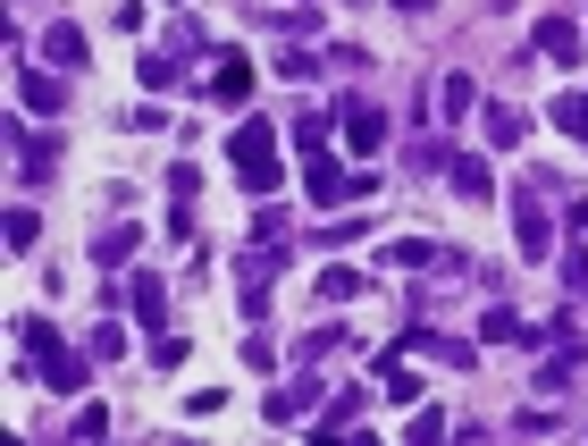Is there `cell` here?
Segmentation results:
<instances>
[{
	"instance_id": "32",
	"label": "cell",
	"mask_w": 588,
	"mask_h": 446,
	"mask_svg": "<svg viewBox=\"0 0 588 446\" xmlns=\"http://www.w3.org/2000/svg\"><path fill=\"white\" fill-rule=\"evenodd\" d=\"M169 195H177V202L202 195V169H193V160H169Z\"/></svg>"
},
{
	"instance_id": "3",
	"label": "cell",
	"mask_w": 588,
	"mask_h": 446,
	"mask_svg": "<svg viewBox=\"0 0 588 446\" xmlns=\"http://www.w3.org/2000/svg\"><path fill=\"white\" fill-rule=\"evenodd\" d=\"M337 118H345V143H353L361 160L387 152V110H379L370 93H345V101H337Z\"/></svg>"
},
{
	"instance_id": "12",
	"label": "cell",
	"mask_w": 588,
	"mask_h": 446,
	"mask_svg": "<svg viewBox=\"0 0 588 446\" xmlns=\"http://www.w3.org/2000/svg\"><path fill=\"white\" fill-rule=\"evenodd\" d=\"M42 68H59V77H77V68H84V26L51 18V34H42Z\"/></svg>"
},
{
	"instance_id": "11",
	"label": "cell",
	"mask_w": 588,
	"mask_h": 446,
	"mask_svg": "<svg viewBox=\"0 0 588 446\" xmlns=\"http://www.w3.org/2000/svg\"><path fill=\"white\" fill-rule=\"evenodd\" d=\"M210 101H228V110L252 101V59L245 51H219V68H210Z\"/></svg>"
},
{
	"instance_id": "31",
	"label": "cell",
	"mask_w": 588,
	"mask_h": 446,
	"mask_svg": "<svg viewBox=\"0 0 588 446\" xmlns=\"http://www.w3.org/2000/svg\"><path fill=\"white\" fill-rule=\"evenodd\" d=\"M278 77L286 85H311V77H320V59H311L303 42H286V51H278Z\"/></svg>"
},
{
	"instance_id": "34",
	"label": "cell",
	"mask_w": 588,
	"mask_h": 446,
	"mask_svg": "<svg viewBox=\"0 0 588 446\" xmlns=\"http://www.w3.org/2000/svg\"><path fill=\"white\" fill-rule=\"evenodd\" d=\"M169 51H210V34H202V18H177V34H169Z\"/></svg>"
},
{
	"instance_id": "19",
	"label": "cell",
	"mask_w": 588,
	"mask_h": 446,
	"mask_svg": "<svg viewBox=\"0 0 588 446\" xmlns=\"http://www.w3.org/2000/svg\"><path fill=\"white\" fill-rule=\"evenodd\" d=\"M84 354H93V363H118V354H127V320H118V311H101L93 337H84Z\"/></svg>"
},
{
	"instance_id": "22",
	"label": "cell",
	"mask_w": 588,
	"mask_h": 446,
	"mask_svg": "<svg viewBox=\"0 0 588 446\" xmlns=\"http://www.w3.org/2000/svg\"><path fill=\"white\" fill-rule=\"evenodd\" d=\"M479 337H488V346H521V337H530V320H521L512 304H496L488 320H479Z\"/></svg>"
},
{
	"instance_id": "27",
	"label": "cell",
	"mask_w": 588,
	"mask_h": 446,
	"mask_svg": "<svg viewBox=\"0 0 588 446\" xmlns=\"http://www.w3.org/2000/svg\"><path fill=\"white\" fill-rule=\"evenodd\" d=\"M236 354H245V370H261V379L278 370V346H269V329H261V320H245V346H236Z\"/></svg>"
},
{
	"instance_id": "23",
	"label": "cell",
	"mask_w": 588,
	"mask_h": 446,
	"mask_svg": "<svg viewBox=\"0 0 588 446\" xmlns=\"http://www.w3.org/2000/svg\"><path fill=\"white\" fill-rule=\"evenodd\" d=\"M42 245V211L34 202H9V252H34Z\"/></svg>"
},
{
	"instance_id": "17",
	"label": "cell",
	"mask_w": 588,
	"mask_h": 446,
	"mask_svg": "<svg viewBox=\"0 0 588 446\" xmlns=\"http://www.w3.org/2000/svg\"><path fill=\"white\" fill-rule=\"evenodd\" d=\"M345 346H361V337H353V329H337V320H328V329H311L303 346H295V363H303V370H320L328 354H345Z\"/></svg>"
},
{
	"instance_id": "10",
	"label": "cell",
	"mask_w": 588,
	"mask_h": 446,
	"mask_svg": "<svg viewBox=\"0 0 588 446\" xmlns=\"http://www.w3.org/2000/svg\"><path fill=\"white\" fill-rule=\"evenodd\" d=\"M479 127H488V143H496V152H521L538 118H530V110H512V101H488V110H479Z\"/></svg>"
},
{
	"instance_id": "37",
	"label": "cell",
	"mask_w": 588,
	"mask_h": 446,
	"mask_svg": "<svg viewBox=\"0 0 588 446\" xmlns=\"http://www.w3.org/2000/svg\"><path fill=\"white\" fill-rule=\"evenodd\" d=\"M252 236H261V245H286V211H252Z\"/></svg>"
},
{
	"instance_id": "35",
	"label": "cell",
	"mask_w": 588,
	"mask_h": 446,
	"mask_svg": "<svg viewBox=\"0 0 588 446\" xmlns=\"http://www.w3.org/2000/svg\"><path fill=\"white\" fill-rule=\"evenodd\" d=\"M564 287H571V304H588V252H571V261H564Z\"/></svg>"
},
{
	"instance_id": "29",
	"label": "cell",
	"mask_w": 588,
	"mask_h": 446,
	"mask_svg": "<svg viewBox=\"0 0 588 446\" xmlns=\"http://www.w3.org/2000/svg\"><path fill=\"white\" fill-rule=\"evenodd\" d=\"M437 252H446V245H420V236H403V245H387V261H396V270H437Z\"/></svg>"
},
{
	"instance_id": "14",
	"label": "cell",
	"mask_w": 588,
	"mask_h": 446,
	"mask_svg": "<svg viewBox=\"0 0 588 446\" xmlns=\"http://www.w3.org/2000/svg\"><path fill=\"white\" fill-rule=\"evenodd\" d=\"M328 136H345V118H337V110H295V143H303V160H320Z\"/></svg>"
},
{
	"instance_id": "25",
	"label": "cell",
	"mask_w": 588,
	"mask_h": 446,
	"mask_svg": "<svg viewBox=\"0 0 588 446\" xmlns=\"http://www.w3.org/2000/svg\"><path fill=\"white\" fill-rule=\"evenodd\" d=\"M236 304L245 320H269V270H236Z\"/></svg>"
},
{
	"instance_id": "33",
	"label": "cell",
	"mask_w": 588,
	"mask_h": 446,
	"mask_svg": "<svg viewBox=\"0 0 588 446\" xmlns=\"http://www.w3.org/2000/svg\"><path fill=\"white\" fill-rule=\"evenodd\" d=\"M68 438H110V405H84L77 422H68Z\"/></svg>"
},
{
	"instance_id": "7",
	"label": "cell",
	"mask_w": 588,
	"mask_h": 446,
	"mask_svg": "<svg viewBox=\"0 0 588 446\" xmlns=\"http://www.w3.org/2000/svg\"><path fill=\"white\" fill-rule=\"evenodd\" d=\"M127 311H134V329H152V337H160V320H169V278L134 270V278H127Z\"/></svg>"
},
{
	"instance_id": "21",
	"label": "cell",
	"mask_w": 588,
	"mask_h": 446,
	"mask_svg": "<svg viewBox=\"0 0 588 446\" xmlns=\"http://www.w3.org/2000/svg\"><path fill=\"white\" fill-rule=\"evenodd\" d=\"M303 413H311V379H303V388H278V396H269V405H261V422L295 429V422H303Z\"/></svg>"
},
{
	"instance_id": "15",
	"label": "cell",
	"mask_w": 588,
	"mask_h": 446,
	"mask_svg": "<svg viewBox=\"0 0 588 446\" xmlns=\"http://www.w3.org/2000/svg\"><path fill=\"white\" fill-rule=\"evenodd\" d=\"M446 177H455L462 202H488L496 195V177H488V160H479V152H455V160H446Z\"/></svg>"
},
{
	"instance_id": "28",
	"label": "cell",
	"mask_w": 588,
	"mask_h": 446,
	"mask_svg": "<svg viewBox=\"0 0 588 446\" xmlns=\"http://www.w3.org/2000/svg\"><path fill=\"white\" fill-rule=\"evenodd\" d=\"M269 34H278V42H303V34H320V18H311V9H269Z\"/></svg>"
},
{
	"instance_id": "18",
	"label": "cell",
	"mask_w": 588,
	"mask_h": 446,
	"mask_svg": "<svg viewBox=\"0 0 588 446\" xmlns=\"http://www.w3.org/2000/svg\"><path fill=\"white\" fill-rule=\"evenodd\" d=\"M134 245H143V228H127V219H118V228H93V261H101V270H118Z\"/></svg>"
},
{
	"instance_id": "9",
	"label": "cell",
	"mask_w": 588,
	"mask_h": 446,
	"mask_svg": "<svg viewBox=\"0 0 588 446\" xmlns=\"http://www.w3.org/2000/svg\"><path fill=\"white\" fill-rule=\"evenodd\" d=\"M9 143H18V186H42V177L59 169V143L51 136H26L18 118H9Z\"/></svg>"
},
{
	"instance_id": "5",
	"label": "cell",
	"mask_w": 588,
	"mask_h": 446,
	"mask_svg": "<svg viewBox=\"0 0 588 446\" xmlns=\"http://www.w3.org/2000/svg\"><path fill=\"white\" fill-rule=\"evenodd\" d=\"M387 354H420V363H446V370H471L479 346H455V337H437V329H403Z\"/></svg>"
},
{
	"instance_id": "38",
	"label": "cell",
	"mask_w": 588,
	"mask_h": 446,
	"mask_svg": "<svg viewBox=\"0 0 588 446\" xmlns=\"http://www.w3.org/2000/svg\"><path fill=\"white\" fill-rule=\"evenodd\" d=\"M387 9H403V18H429V9H437V0H387Z\"/></svg>"
},
{
	"instance_id": "2",
	"label": "cell",
	"mask_w": 588,
	"mask_h": 446,
	"mask_svg": "<svg viewBox=\"0 0 588 446\" xmlns=\"http://www.w3.org/2000/svg\"><path fill=\"white\" fill-rule=\"evenodd\" d=\"M228 169L245 177L252 195H278V136H269V118H236V136H228Z\"/></svg>"
},
{
	"instance_id": "8",
	"label": "cell",
	"mask_w": 588,
	"mask_h": 446,
	"mask_svg": "<svg viewBox=\"0 0 588 446\" xmlns=\"http://www.w3.org/2000/svg\"><path fill=\"white\" fill-rule=\"evenodd\" d=\"M512 245H521V261H547V252H555V219L538 211L530 195L512 202Z\"/></svg>"
},
{
	"instance_id": "20",
	"label": "cell",
	"mask_w": 588,
	"mask_h": 446,
	"mask_svg": "<svg viewBox=\"0 0 588 446\" xmlns=\"http://www.w3.org/2000/svg\"><path fill=\"white\" fill-rule=\"evenodd\" d=\"M379 388H387V405H420V379L403 370V354H379Z\"/></svg>"
},
{
	"instance_id": "4",
	"label": "cell",
	"mask_w": 588,
	"mask_h": 446,
	"mask_svg": "<svg viewBox=\"0 0 588 446\" xmlns=\"http://www.w3.org/2000/svg\"><path fill=\"white\" fill-rule=\"evenodd\" d=\"M530 51H538V59H555V68H580L588 34H580V18H564V9H547V18H538V34H530Z\"/></svg>"
},
{
	"instance_id": "36",
	"label": "cell",
	"mask_w": 588,
	"mask_h": 446,
	"mask_svg": "<svg viewBox=\"0 0 588 446\" xmlns=\"http://www.w3.org/2000/svg\"><path fill=\"white\" fill-rule=\"evenodd\" d=\"M446 438V413H412V446H437Z\"/></svg>"
},
{
	"instance_id": "6",
	"label": "cell",
	"mask_w": 588,
	"mask_h": 446,
	"mask_svg": "<svg viewBox=\"0 0 588 446\" xmlns=\"http://www.w3.org/2000/svg\"><path fill=\"white\" fill-rule=\"evenodd\" d=\"M303 195L320 202V211H337V202H361V177H345L337 160L320 152V160H311V169H303Z\"/></svg>"
},
{
	"instance_id": "1",
	"label": "cell",
	"mask_w": 588,
	"mask_h": 446,
	"mask_svg": "<svg viewBox=\"0 0 588 446\" xmlns=\"http://www.w3.org/2000/svg\"><path fill=\"white\" fill-rule=\"evenodd\" d=\"M18 346L34 354V370H42V388H51V396H77L84 370H93V354H68V337H59L51 320H18Z\"/></svg>"
},
{
	"instance_id": "26",
	"label": "cell",
	"mask_w": 588,
	"mask_h": 446,
	"mask_svg": "<svg viewBox=\"0 0 588 446\" xmlns=\"http://www.w3.org/2000/svg\"><path fill=\"white\" fill-rule=\"evenodd\" d=\"M361 405H370L361 388H337V396H328V413H320V429H361Z\"/></svg>"
},
{
	"instance_id": "24",
	"label": "cell",
	"mask_w": 588,
	"mask_h": 446,
	"mask_svg": "<svg viewBox=\"0 0 588 446\" xmlns=\"http://www.w3.org/2000/svg\"><path fill=\"white\" fill-rule=\"evenodd\" d=\"M361 287H370V278H361V270H345V261H328V270H320V304H353Z\"/></svg>"
},
{
	"instance_id": "13",
	"label": "cell",
	"mask_w": 588,
	"mask_h": 446,
	"mask_svg": "<svg viewBox=\"0 0 588 446\" xmlns=\"http://www.w3.org/2000/svg\"><path fill=\"white\" fill-rule=\"evenodd\" d=\"M471 110H479V85L462 77V68H455V77H437V118H446V127H462Z\"/></svg>"
},
{
	"instance_id": "30",
	"label": "cell",
	"mask_w": 588,
	"mask_h": 446,
	"mask_svg": "<svg viewBox=\"0 0 588 446\" xmlns=\"http://www.w3.org/2000/svg\"><path fill=\"white\" fill-rule=\"evenodd\" d=\"M134 77L152 85V93H169V85H186V77H177V51H143V68H134Z\"/></svg>"
},
{
	"instance_id": "16",
	"label": "cell",
	"mask_w": 588,
	"mask_h": 446,
	"mask_svg": "<svg viewBox=\"0 0 588 446\" xmlns=\"http://www.w3.org/2000/svg\"><path fill=\"white\" fill-rule=\"evenodd\" d=\"M18 101L42 110V118H59V110H68V77H51V68H42V77H18Z\"/></svg>"
}]
</instances>
